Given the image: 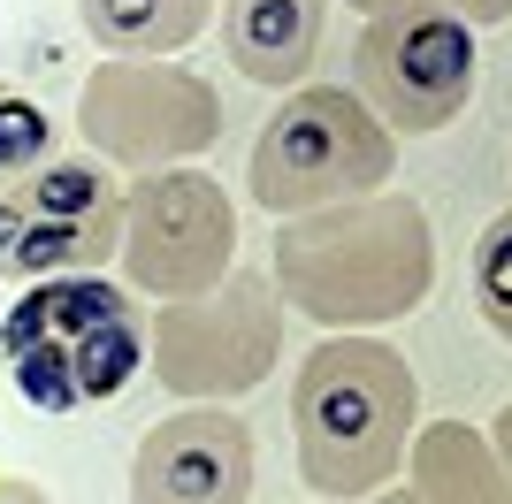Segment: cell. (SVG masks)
<instances>
[{"label":"cell","instance_id":"cell-9","mask_svg":"<svg viewBox=\"0 0 512 504\" xmlns=\"http://www.w3.org/2000/svg\"><path fill=\"white\" fill-rule=\"evenodd\" d=\"M123 245V184L100 153H46L0 184V275H77L107 268Z\"/></svg>","mask_w":512,"mask_h":504},{"label":"cell","instance_id":"cell-7","mask_svg":"<svg viewBox=\"0 0 512 504\" xmlns=\"http://www.w3.org/2000/svg\"><path fill=\"white\" fill-rule=\"evenodd\" d=\"M474 23L444 0H398L360 23L352 46V92L383 115L398 138H436L474 107Z\"/></svg>","mask_w":512,"mask_h":504},{"label":"cell","instance_id":"cell-11","mask_svg":"<svg viewBox=\"0 0 512 504\" xmlns=\"http://www.w3.org/2000/svg\"><path fill=\"white\" fill-rule=\"evenodd\" d=\"M214 31L237 77L268 84V92H299L321 62V31H329V0H214Z\"/></svg>","mask_w":512,"mask_h":504},{"label":"cell","instance_id":"cell-8","mask_svg":"<svg viewBox=\"0 0 512 504\" xmlns=\"http://www.w3.org/2000/svg\"><path fill=\"white\" fill-rule=\"evenodd\" d=\"M123 283L138 298H199L237 268V199L199 161L153 168L123 191Z\"/></svg>","mask_w":512,"mask_h":504},{"label":"cell","instance_id":"cell-1","mask_svg":"<svg viewBox=\"0 0 512 504\" xmlns=\"http://www.w3.org/2000/svg\"><path fill=\"white\" fill-rule=\"evenodd\" d=\"M268 275L291 314H306L321 336L337 329H390V321L421 314L436 291V230H428L421 199L406 191H367L337 207L291 214L276 230Z\"/></svg>","mask_w":512,"mask_h":504},{"label":"cell","instance_id":"cell-19","mask_svg":"<svg viewBox=\"0 0 512 504\" xmlns=\"http://www.w3.org/2000/svg\"><path fill=\"white\" fill-rule=\"evenodd\" d=\"M360 504H421V497H413V482H390V489H375V497H360Z\"/></svg>","mask_w":512,"mask_h":504},{"label":"cell","instance_id":"cell-17","mask_svg":"<svg viewBox=\"0 0 512 504\" xmlns=\"http://www.w3.org/2000/svg\"><path fill=\"white\" fill-rule=\"evenodd\" d=\"M0 504H54L31 474H0Z\"/></svg>","mask_w":512,"mask_h":504},{"label":"cell","instance_id":"cell-20","mask_svg":"<svg viewBox=\"0 0 512 504\" xmlns=\"http://www.w3.org/2000/svg\"><path fill=\"white\" fill-rule=\"evenodd\" d=\"M344 8H360V16H383V8H398V0H344Z\"/></svg>","mask_w":512,"mask_h":504},{"label":"cell","instance_id":"cell-2","mask_svg":"<svg viewBox=\"0 0 512 504\" xmlns=\"http://www.w3.org/2000/svg\"><path fill=\"white\" fill-rule=\"evenodd\" d=\"M413 428H421V382L406 352L375 329H337L291 375V443L299 482L329 504H360L406 474Z\"/></svg>","mask_w":512,"mask_h":504},{"label":"cell","instance_id":"cell-18","mask_svg":"<svg viewBox=\"0 0 512 504\" xmlns=\"http://www.w3.org/2000/svg\"><path fill=\"white\" fill-rule=\"evenodd\" d=\"M490 443H497V459H505V482H512V405H505V413H490Z\"/></svg>","mask_w":512,"mask_h":504},{"label":"cell","instance_id":"cell-5","mask_svg":"<svg viewBox=\"0 0 512 504\" xmlns=\"http://www.w3.org/2000/svg\"><path fill=\"white\" fill-rule=\"evenodd\" d=\"M283 321H291V306H283L268 268H230L199 298H161L146 314L153 382H161L176 405L245 398L283 359Z\"/></svg>","mask_w":512,"mask_h":504},{"label":"cell","instance_id":"cell-21","mask_svg":"<svg viewBox=\"0 0 512 504\" xmlns=\"http://www.w3.org/2000/svg\"><path fill=\"white\" fill-rule=\"evenodd\" d=\"M314 504H329V497H314Z\"/></svg>","mask_w":512,"mask_h":504},{"label":"cell","instance_id":"cell-15","mask_svg":"<svg viewBox=\"0 0 512 504\" xmlns=\"http://www.w3.org/2000/svg\"><path fill=\"white\" fill-rule=\"evenodd\" d=\"M46 146H54V130L31 100H0V184H16L23 168H39Z\"/></svg>","mask_w":512,"mask_h":504},{"label":"cell","instance_id":"cell-10","mask_svg":"<svg viewBox=\"0 0 512 504\" xmlns=\"http://www.w3.org/2000/svg\"><path fill=\"white\" fill-rule=\"evenodd\" d=\"M260 443L230 405H176L130 451V504H253Z\"/></svg>","mask_w":512,"mask_h":504},{"label":"cell","instance_id":"cell-16","mask_svg":"<svg viewBox=\"0 0 512 504\" xmlns=\"http://www.w3.org/2000/svg\"><path fill=\"white\" fill-rule=\"evenodd\" d=\"M444 8H459L474 31H482V23H512V0H444Z\"/></svg>","mask_w":512,"mask_h":504},{"label":"cell","instance_id":"cell-12","mask_svg":"<svg viewBox=\"0 0 512 504\" xmlns=\"http://www.w3.org/2000/svg\"><path fill=\"white\" fill-rule=\"evenodd\" d=\"M406 482L421 504H512L505 459H497L490 428H474V420H421L406 451Z\"/></svg>","mask_w":512,"mask_h":504},{"label":"cell","instance_id":"cell-14","mask_svg":"<svg viewBox=\"0 0 512 504\" xmlns=\"http://www.w3.org/2000/svg\"><path fill=\"white\" fill-rule=\"evenodd\" d=\"M467 283H474V306H482V321H490V329L512 344V207L490 214V230L474 237V268H467Z\"/></svg>","mask_w":512,"mask_h":504},{"label":"cell","instance_id":"cell-3","mask_svg":"<svg viewBox=\"0 0 512 504\" xmlns=\"http://www.w3.org/2000/svg\"><path fill=\"white\" fill-rule=\"evenodd\" d=\"M0 352L39 405H100L146 367V314L100 268L39 275L0 321Z\"/></svg>","mask_w":512,"mask_h":504},{"label":"cell","instance_id":"cell-4","mask_svg":"<svg viewBox=\"0 0 512 504\" xmlns=\"http://www.w3.org/2000/svg\"><path fill=\"white\" fill-rule=\"evenodd\" d=\"M398 176V130L352 92V84H299L283 92V107L260 123L253 161H245V191L260 214H314L337 199H367L390 191Z\"/></svg>","mask_w":512,"mask_h":504},{"label":"cell","instance_id":"cell-13","mask_svg":"<svg viewBox=\"0 0 512 504\" xmlns=\"http://www.w3.org/2000/svg\"><path fill=\"white\" fill-rule=\"evenodd\" d=\"M100 54H184L207 31L214 0H77Z\"/></svg>","mask_w":512,"mask_h":504},{"label":"cell","instance_id":"cell-6","mask_svg":"<svg viewBox=\"0 0 512 504\" xmlns=\"http://www.w3.org/2000/svg\"><path fill=\"white\" fill-rule=\"evenodd\" d=\"M77 138L123 176L207 161L214 138H222V92L169 54H107L85 69Z\"/></svg>","mask_w":512,"mask_h":504}]
</instances>
